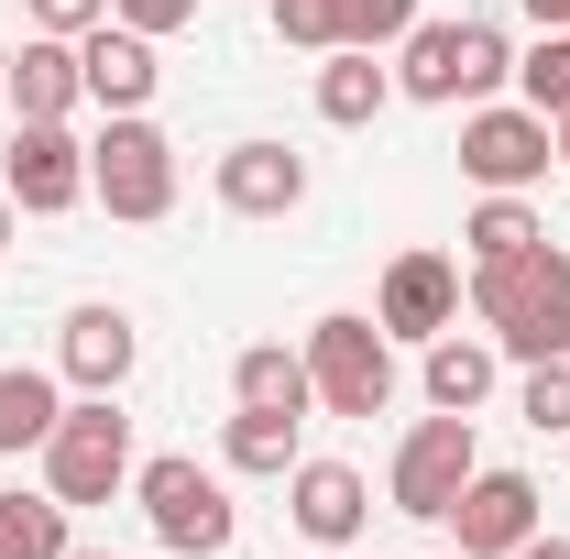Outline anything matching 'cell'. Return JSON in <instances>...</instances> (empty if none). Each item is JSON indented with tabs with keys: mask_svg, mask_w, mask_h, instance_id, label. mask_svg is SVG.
Masks as SVG:
<instances>
[{
	"mask_svg": "<svg viewBox=\"0 0 570 559\" xmlns=\"http://www.w3.org/2000/svg\"><path fill=\"white\" fill-rule=\"evenodd\" d=\"M472 307H483L494 351H515V362H560V351H570V253L538 231L527 253L472 264Z\"/></svg>",
	"mask_w": 570,
	"mask_h": 559,
	"instance_id": "6da1fadb",
	"label": "cell"
},
{
	"mask_svg": "<svg viewBox=\"0 0 570 559\" xmlns=\"http://www.w3.org/2000/svg\"><path fill=\"white\" fill-rule=\"evenodd\" d=\"M307 384H318L330 418H384V406H395V341H384V318L330 307V318L307 330Z\"/></svg>",
	"mask_w": 570,
	"mask_h": 559,
	"instance_id": "7a4b0ae2",
	"label": "cell"
},
{
	"mask_svg": "<svg viewBox=\"0 0 570 559\" xmlns=\"http://www.w3.org/2000/svg\"><path fill=\"white\" fill-rule=\"evenodd\" d=\"M88 198L110 219H165L176 209V143L154 133L142 110H110V133L88 143Z\"/></svg>",
	"mask_w": 570,
	"mask_h": 559,
	"instance_id": "3957f363",
	"label": "cell"
},
{
	"mask_svg": "<svg viewBox=\"0 0 570 559\" xmlns=\"http://www.w3.org/2000/svg\"><path fill=\"white\" fill-rule=\"evenodd\" d=\"M121 483H132V418H121L110 395L67 406L56 439H45V493H56V504H110Z\"/></svg>",
	"mask_w": 570,
	"mask_h": 559,
	"instance_id": "277c9868",
	"label": "cell"
},
{
	"mask_svg": "<svg viewBox=\"0 0 570 559\" xmlns=\"http://www.w3.org/2000/svg\"><path fill=\"white\" fill-rule=\"evenodd\" d=\"M132 493H142V516H154V538H165V549H187V559H219V549H230V527H242V516H230V493H219V472L176 461V450H165V461H142Z\"/></svg>",
	"mask_w": 570,
	"mask_h": 559,
	"instance_id": "5b68a950",
	"label": "cell"
},
{
	"mask_svg": "<svg viewBox=\"0 0 570 559\" xmlns=\"http://www.w3.org/2000/svg\"><path fill=\"white\" fill-rule=\"evenodd\" d=\"M494 77H515V56H504L494 22H417L395 88H406V99H483Z\"/></svg>",
	"mask_w": 570,
	"mask_h": 559,
	"instance_id": "8992f818",
	"label": "cell"
},
{
	"mask_svg": "<svg viewBox=\"0 0 570 559\" xmlns=\"http://www.w3.org/2000/svg\"><path fill=\"white\" fill-rule=\"evenodd\" d=\"M549 165H560V121H538L527 99H515V110H472V121H461V176H472L483 198H527Z\"/></svg>",
	"mask_w": 570,
	"mask_h": 559,
	"instance_id": "52a82bcc",
	"label": "cell"
},
{
	"mask_svg": "<svg viewBox=\"0 0 570 559\" xmlns=\"http://www.w3.org/2000/svg\"><path fill=\"white\" fill-rule=\"evenodd\" d=\"M472 472H483L472 418H450V406H439V418H417V428H406V450H395V504H406L417 527H439V516L461 504V483H472Z\"/></svg>",
	"mask_w": 570,
	"mask_h": 559,
	"instance_id": "ba28073f",
	"label": "cell"
},
{
	"mask_svg": "<svg viewBox=\"0 0 570 559\" xmlns=\"http://www.w3.org/2000/svg\"><path fill=\"white\" fill-rule=\"evenodd\" d=\"M0 187H11V209H33V219L77 209V198H88V143H77L67 121H22L11 154H0Z\"/></svg>",
	"mask_w": 570,
	"mask_h": 559,
	"instance_id": "9c48e42d",
	"label": "cell"
},
{
	"mask_svg": "<svg viewBox=\"0 0 570 559\" xmlns=\"http://www.w3.org/2000/svg\"><path fill=\"white\" fill-rule=\"evenodd\" d=\"M439 527H461V559H515L538 538V483H527V472H472Z\"/></svg>",
	"mask_w": 570,
	"mask_h": 559,
	"instance_id": "30bf717a",
	"label": "cell"
},
{
	"mask_svg": "<svg viewBox=\"0 0 570 559\" xmlns=\"http://www.w3.org/2000/svg\"><path fill=\"white\" fill-rule=\"evenodd\" d=\"M373 318H384V341H439V330H461V264H450V253H395Z\"/></svg>",
	"mask_w": 570,
	"mask_h": 559,
	"instance_id": "8fae6325",
	"label": "cell"
},
{
	"mask_svg": "<svg viewBox=\"0 0 570 559\" xmlns=\"http://www.w3.org/2000/svg\"><path fill=\"white\" fill-rule=\"evenodd\" d=\"M285 516H296L318 549H352L362 527H373V483H362L352 461H296V472H285Z\"/></svg>",
	"mask_w": 570,
	"mask_h": 559,
	"instance_id": "7c38bea8",
	"label": "cell"
},
{
	"mask_svg": "<svg viewBox=\"0 0 570 559\" xmlns=\"http://www.w3.org/2000/svg\"><path fill=\"white\" fill-rule=\"evenodd\" d=\"M219 209L230 219L307 209V154H285V143H230V154H219Z\"/></svg>",
	"mask_w": 570,
	"mask_h": 559,
	"instance_id": "4fadbf2b",
	"label": "cell"
},
{
	"mask_svg": "<svg viewBox=\"0 0 570 559\" xmlns=\"http://www.w3.org/2000/svg\"><path fill=\"white\" fill-rule=\"evenodd\" d=\"M77 77H88V99H99V110H142V99L165 88V67H154V33H132V22H99V33H77Z\"/></svg>",
	"mask_w": 570,
	"mask_h": 559,
	"instance_id": "5bb4252c",
	"label": "cell"
},
{
	"mask_svg": "<svg viewBox=\"0 0 570 559\" xmlns=\"http://www.w3.org/2000/svg\"><path fill=\"white\" fill-rule=\"evenodd\" d=\"M56 362H67V384H88V395H121V373L142 362L132 307H77V318H67V341H56Z\"/></svg>",
	"mask_w": 570,
	"mask_h": 559,
	"instance_id": "9a60e30c",
	"label": "cell"
},
{
	"mask_svg": "<svg viewBox=\"0 0 570 559\" xmlns=\"http://www.w3.org/2000/svg\"><path fill=\"white\" fill-rule=\"evenodd\" d=\"M77 99H88V77H77V45H67V33H33V45L11 56V110H22V121H67Z\"/></svg>",
	"mask_w": 570,
	"mask_h": 559,
	"instance_id": "2e32d148",
	"label": "cell"
},
{
	"mask_svg": "<svg viewBox=\"0 0 570 559\" xmlns=\"http://www.w3.org/2000/svg\"><path fill=\"white\" fill-rule=\"evenodd\" d=\"M67 418V395H56V373H33V362H0V461L11 450H45Z\"/></svg>",
	"mask_w": 570,
	"mask_h": 559,
	"instance_id": "e0dca14e",
	"label": "cell"
},
{
	"mask_svg": "<svg viewBox=\"0 0 570 559\" xmlns=\"http://www.w3.org/2000/svg\"><path fill=\"white\" fill-rule=\"evenodd\" d=\"M483 395H494V341H461V330H439V341H428V406L472 418Z\"/></svg>",
	"mask_w": 570,
	"mask_h": 559,
	"instance_id": "ac0fdd59",
	"label": "cell"
},
{
	"mask_svg": "<svg viewBox=\"0 0 570 559\" xmlns=\"http://www.w3.org/2000/svg\"><path fill=\"white\" fill-rule=\"evenodd\" d=\"M230 384H242V406H285V418H307V406H318L307 351H285V341H253L242 362H230Z\"/></svg>",
	"mask_w": 570,
	"mask_h": 559,
	"instance_id": "d6986e66",
	"label": "cell"
},
{
	"mask_svg": "<svg viewBox=\"0 0 570 559\" xmlns=\"http://www.w3.org/2000/svg\"><path fill=\"white\" fill-rule=\"evenodd\" d=\"M384 99H395V77L373 67V56H362V45H341V56H330V67H318V121H341V133H362V121H373V110H384Z\"/></svg>",
	"mask_w": 570,
	"mask_h": 559,
	"instance_id": "ffe728a7",
	"label": "cell"
},
{
	"mask_svg": "<svg viewBox=\"0 0 570 559\" xmlns=\"http://www.w3.org/2000/svg\"><path fill=\"white\" fill-rule=\"evenodd\" d=\"M296 428L307 418H285V406H242L230 439H219V461L230 472H296Z\"/></svg>",
	"mask_w": 570,
	"mask_h": 559,
	"instance_id": "44dd1931",
	"label": "cell"
},
{
	"mask_svg": "<svg viewBox=\"0 0 570 559\" xmlns=\"http://www.w3.org/2000/svg\"><path fill=\"white\" fill-rule=\"evenodd\" d=\"M0 559H67V504L56 493H0Z\"/></svg>",
	"mask_w": 570,
	"mask_h": 559,
	"instance_id": "7402d4cb",
	"label": "cell"
},
{
	"mask_svg": "<svg viewBox=\"0 0 570 559\" xmlns=\"http://www.w3.org/2000/svg\"><path fill=\"white\" fill-rule=\"evenodd\" d=\"M538 231H549V219L527 209V198H483V209L461 219V242H472V264H504V253H527Z\"/></svg>",
	"mask_w": 570,
	"mask_h": 559,
	"instance_id": "603a6c76",
	"label": "cell"
},
{
	"mask_svg": "<svg viewBox=\"0 0 570 559\" xmlns=\"http://www.w3.org/2000/svg\"><path fill=\"white\" fill-rule=\"evenodd\" d=\"M515 418L538 428V439H570V351H560V362H527V384H515Z\"/></svg>",
	"mask_w": 570,
	"mask_h": 559,
	"instance_id": "cb8c5ba5",
	"label": "cell"
},
{
	"mask_svg": "<svg viewBox=\"0 0 570 559\" xmlns=\"http://www.w3.org/2000/svg\"><path fill=\"white\" fill-rule=\"evenodd\" d=\"M527 110L538 121H570V33H538V56H527Z\"/></svg>",
	"mask_w": 570,
	"mask_h": 559,
	"instance_id": "d4e9b609",
	"label": "cell"
},
{
	"mask_svg": "<svg viewBox=\"0 0 570 559\" xmlns=\"http://www.w3.org/2000/svg\"><path fill=\"white\" fill-rule=\"evenodd\" d=\"M406 33H417V0H341V45H362V56L406 45Z\"/></svg>",
	"mask_w": 570,
	"mask_h": 559,
	"instance_id": "484cf974",
	"label": "cell"
},
{
	"mask_svg": "<svg viewBox=\"0 0 570 559\" xmlns=\"http://www.w3.org/2000/svg\"><path fill=\"white\" fill-rule=\"evenodd\" d=\"M275 33L307 56H341V0H275Z\"/></svg>",
	"mask_w": 570,
	"mask_h": 559,
	"instance_id": "4316f807",
	"label": "cell"
},
{
	"mask_svg": "<svg viewBox=\"0 0 570 559\" xmlns=\"http://www.w3.org/2000/svg\"><path fill=\"white\" fill-rule=\"evenodd\" d=\"M110 22H132V33L165 45V33H187V22H198V0H110Z\"/></svg>",
	"mask_w": 570,
	"mask_h": 559,
	"instance_id": "83f0119b",
	"label": "cell"
},
{
	"mask_svg": "<svg viewBox=\"0 0 570 559\" xmlns=\"http://www.w3.org/2000/svg\"><path fill=\"white\" fill-rule=\"evenodd\" d=\"M99 22H110V0H33V33H99Z\"/></svg>",
	"mask_w": 570,
	"mask_h": 559,
	"instance_id": "f1b7e54d",
	"label": "cell"
},
{
	"mask_svg": "<svg viewBox=\"0 0 570 559\" xmlns=\"http://www.w3.org/2000/svg\"><path fill=\"white\" fill-rule=\"evenodd\" d=\"M527 22L538 33H570V0H527Z\"/></svg>",
	"mask_w": 570,
	"mask_h": 559,
	"instance_id": "f546056e",
	"label": "cell"
},
{
	"mask_svg": "<svg viewBox=\"0 0 570 559\" xmlns=\"http://www.w3.org/2000/svg\"><path fill=\"white\" fill-rule=\"evenodd\" d=\"M515 559H570V538H527V549H515Z\"/></svg>",
	"mask_w": 570,
	"mask_h": 559,
	"instance_id": "4dcf8cb0",
	"label": "cell"
},
{
	"mask_svg": "<svg viewBox=\"0 0 570 559\" xmlns=\"http://www.w3.org/2000/svg\"><path fill=\"white\" fill-rule=\"evenodd\" d=\"M0 242H11V187H0Z\"/></svg>",
	"mask_w": 570,
	"mask_h": 559,
	"instance_id": "1f68e13d",
	"label": "cell"
},
{
	"mask_svg": "<svg viewBox=\"0 0 570 559\" xmlns=\"http://www.w3.org/2000/svg\"><path fill=\"white\" fill-rule=\"evenodd\" d=\"M0 99H11V45H0Z\"/></svg>",
	"mask_w": 570,
	"mask_h": 559,
	"instance_id": "d6a6232c",
	"label": "cell"
},
{
	"mask_svg": "<svg viewBox=\"0 0 570 559\" xmlns=\"http://www.w3.org/2000/svg\"><path fill=\"white\" fill-rule=\"evenodd\" d=\"M67 559H121V549H67Z\"/></svg>",
	"mask_w": 570,
	"mask_h": 559,
	"instance_id": "836d02e7",
	"label": "cell"
},
{
	"mask_svg": "<svg viewBox=\"0 0 570 559\" xmlns=\"http://www.w3.org/2000/svg\"><path fill=\"white\" fill-rule=\"evenodd\" d=\"M560 165H570V121H560Z\"/></svg>",
	"mask_w": 570,
	"mask_h": 559,
	"instance_id": "e575fe53",
	"label": "cell"
},
{
	"mask_svg": "<svg viewBox=\"0 0 570 559\" xmlns=\"http://www.w3.org/2000/svg\"><path fill=\"white\" fill-rule=\"evenodd\" d=\"M330 559H341V549H330Z\"/></svg>",
	"mask_w": 570,
	"mask_h": 559,
	"instance_id": "d590c367",
	"label": "cell"
}]
</instances>
